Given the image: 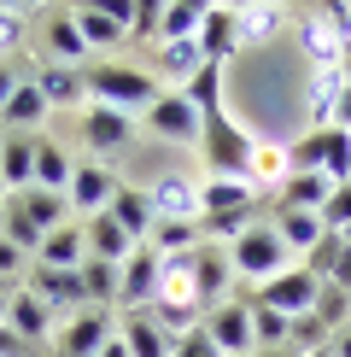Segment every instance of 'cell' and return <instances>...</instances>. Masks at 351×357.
I'll return each mask as SVG.
<instances>
[{"label": "cell", "mask_w": 351, "mask_h": 357, "mask_svg": "<svg viewBox=\"0 0 351 357\" xmlns=\"http://www.w3.org/2000/svg\"><path fill=\"white\" fill-rule=\"evenodd\" d=\"M164 94V82L153 77L146 65H129V59H100V65H88V100L94 106H117V112H146L153 100Z\"/></svg>", "instance_id": "cell-1"}, {"label": "cell", "mask_w": 351, "mask_h": 357, "mask_svg": "<svg viewBox=\"0 0 351 357\" xmlns=\"http://www.w3.org/2000/svg\"><path fill=\"white\" fill-rule=\"evenodd\" d=\"M199 153H205V170H211V176H234V182H252V153H258V141L246 135V129H234L223 106H211V112H205Z\"/></svg>", "instance_id": "cell-2"}, {"label": "cell", "mask_w": 351, "mask_h": 357, "mask_svg": "<svg viewBox=\"0 0 351 357\" xmlns=\"http://www.w3.org/2000/svg\"><path fill=\"white\" fill-rule=\"evenodd\" d=\"M228 264H234V275H240V281L263 287V281H275L281 270H292V252L281 246L275 222H252V229H246L240 241L228 246Z\"/></svg>", "instance_id": "cell-3"}, {"label": "cell", "mask_w": 351, "mask_h": 357, "mask_svg": "<svg viewBox=\"0 0 351 357\" xmlns=\"http://www.w3.org/2000/svg\"><path fill=\"white\" fill-rule=\"evenodd\" d=\"M141 117H146V129H153L158 141H170V146H199L205 117H199V106L182 94V88H164V94H158Z\"/></svg>", "instance_id": "cell-4"}, {"label": "cell", "mask_w": 351, "mask_h": 357, "mask_svg": "<svg viewBox=\"0 0 351 357\" xmlns=\"http://www.w3.org/2000/svg\"><path fill=\"white\" fill-rule=\"evenodd\" d=\"M158 287H164V258L153 246H135L123 258V270H117V305L123 310H153Z\"/></svg>", "instance_id": "cell-5"}, {"label": "cell", "mask_w": 351, "mask_h": 357, "mask_svg": "<svg viewBox=\"0 0 351 357\" xmlns=\"http://www.w3.org/2000/svg\"><path fill=\"white\" fill-rule=\"evenodd\" d=\"M111 334H117V317H111V310H94V305H88V310H77V317L58 322L53 357H100Z\"/></svg>", "instance_id": "cell-6"}, {"label": "cell", "mask_w": 351, "mask_h": 357, "mask_svg": "<svg viewBox=\"0 0 351 357\" xmlns=\"http://www.w3.org/2000/svg\"><path fill=\"white\" fill-rule=\"evenodd\" d=\"M123 193V176H117L111 165H100V158H88V165H77V176H70V217H100V211H111V199Z\"/></svg>", "instance_id": "cell-7"}, {"label": "cell", "mask_w": 351, "mask_h": 357, "mask_svg": "<svg viewBox=\"0 0 351 357\" xmlns=\"http://www.w3.org/2000/svg\"><path fill=\"white\" fill-rule=\"evenodd\" d=\"M316 293H322V281H316L311 270H304V264H292V270H281L275 281H263L252 305H263V310H281V317H311Z\"/></svg>", "instance_id": "cell-8"}, {"label": "cell", "mask_w": 351, "mask_h": 357, "mask_svg": "<svg viewBox=\"0 0 351 357\" xmlns=\"http://www.w3.org/2000/svg\"><path fill=\"white\" fill-rule=\"evenodd\" d=\"M205 334L217 340L223 357H252V305L246 299H223L205 310Z\"/></svg>", "instance_id": "cell-9"}, {"label": "cell", "mask_w": 351, "mask_h": 357, "mask_svg": "<svg viewBox=\"0 0 351 357\" xmlns=\"http://www.w3.org/2000/svg\"><path fill=\"white\" fill-rule=\"evenodd\" d=\"M41 53H47V65H77L88 70V41H82V29H77V12L70 6H53L47 18H41Z\"/></svg>", "instance_id": "cell-10"}, {"label": "cell", "mask_w": 351, "mask_h": 357, "mask_svg": "<svg viewBox=\"0 0 351 357\" xmlns=\"http://www.w3.org/2000/svg\"><path fill=\"white\" fill-rule=\"evenodd\" d=\"M77 12V29H82V41L94 53H117L129 41V0H117V6H70Z\"/></svg>", "instance_id": "cell-11"}, {"label": "cell", "mask_w": 351, "mask_h": 357, "mask_svg": "<svg viewBox=\"0 0 351 357\" xmlns=\"http://www.w3.org/2000/svg\"><path fill=\"white\" fill-rule=\"evenodd\" d=\"M82 141L94 146L100 165H106L111 153H123V146L135 141V117L117 112V106H94V100H88V112H82Z\"/></svg>", "instance_id": "cell-12"}, {"label": "cell", "mask_w": 351, "mask_h": 357, "mask_svg": "<svg viewBox=\"0 0 351 357\" xmlns=\"http://www.w3.org/2000/svg\"><path fill=\"white\" fill-rule=\"evenodd\" d=\"M146 199H153L158 222H199V182H194V176L164 170L153 188H146Z\"/></svg>", "instance_id": "cell-13"}, {"label": "cell", "mask_w": 351, "mask_h": 357, "mask_svg": "<svg viewBox=\"0 0 351 357\" xmlns=\"http://www.w3.org/2000/svg\"><path fill=\"white\" fill-rule=\"evenodd\" d=\"M6 328L18 334V340H29V346L41 351V346H53V334H58V317H53V310L41 305L29 287H18V293L6 299Z\"/></svg>", "instance_id": "cell-14"}, {"label": "cell", "mask_w": 351, "mask_h": 357, "mask_svg": "<svg viewBox=\"0 0 351 357\" xmlns=\"http://www.w3.org/2000/svg\"><path fill=\"white\" fill-rule=\"evenodd\" d=\"M29 77H36L47 112H70V106L88 112V70H77V65H36Z\"/></svg>", "instance_id": "cell-15"}, {"label": "cell", "mask_w": 351, "mask_h": 357, "mask_svg": "<svg viewBox=\"0 0 351 357\" xmlns=\"http://www.w3.org/2000/svg\"><path fill=\"white\" fill-rule=\"evenodd\" d=\"M263 188L258 182H234V176H205L199 182V217H223V211H258Z\"/></svg>", "instance_id": "cell-16"}, {"label": "cell", "mask_w": 351, "mask_h": 357, "mask_svg": "<svg viewBox=\"0 0 351 357\" xmlns=\"http://www.w3.org/2000/svg\"><path fill=\"white\" fill-rule=\"evenodd\" d=\"M36 264H41V270H82V264H88V222H82V217L58 222L47 241H41Z\"/></svg>", "instance_id": "cell-17"}, {"label": "cell", "mask_w": 351, "mask_h": 357, "mask_svg": "<svg viewBox=\"0 0 351 357\" xmlns=\"http://www.w3.org/2000/svg\"><path fill=\"white\" fill-rule=\"evenodd\" d=\"M199 53L211 59V65H228V59L240 53V12H234V6H205Z\"/></svg>", "instance_id": "cell-18"}, {"label": "cell", "mask_w": 351, "mask_h": 357, "mask_svg": "<svg viewBox=\"0 0 351 357\" xmlns=\"http://www.w3.org/2000/svg\"><path fill=\"white\" fill-rule=\"evenodd\" d=\"M328 193H334V182H328L322 170H292L287 182L275 188V211H316V217H322Z\"/></svg>", "instance_id": "cell-19"}, {"label": "cell", "mask_w": 351, "mask_h": 357, "mask_svg": "<svg viewBox=\"0 0 351 357\" xmlns=\"http://www.w3.org/2000/svg\"><path fill=\"white\" fill-rule=\"evenodd\" d=\"M0 188L6 193H24L36 188V135H0Z\"/></svg>", "instance_id": "cell-20"}, {"label": "cell", "mask_w": 351, "mask_h": 357, "mask_svg": "<svg viewBox=\"0 0 351 357\" xmlns=\"http://www.w3.org/2000/svg\"><path fill=\"white\" fill-rule=\"evenodd\" d=\"M228 281H234V264L223 258V252L199 246V252H194V299H199V310L223 305V299H228Z\"/></svg>", "instance_id": "cell-21"}, {"label": "cell", "mask_w": 351, "mask_h": 357, "mask_svg": "<svg viewBox=\"0 0 351 357\" xmlns=\"http://www.w3.org/2000/svg\"><path fill=\"white\" fill-rule=\"evenodd\" d=\"M111 217H117V229H123L135 246H146V241H153V229H158V211H153V199H146V188H129V182L111 199Z\"/></svg>", "instance_id": "cell-22"}, {"label": "cell", "mask_w": 351, "mask_h": 357, "mask_svg": "<svg viewBox=\"0 0 351 357\" xmlns=\"http://www.w3.org/2000/svg\"><path fill=\"white\" fill-rule=\"evenodd\" d=\"M299 41H304V59H311L316 70H345V47H340V36L328 29L322 12H304L299 18Z\"/></svg>", "instance_id": "cell-23"}, {"label": "cell", "mask_w": 351, "mask_h": 357, "mask_svg": "<svg viewBox=\"0 0 351 357\" xmlns=\"http://www.w3.org/2000/svg\"><path fill=\"white\" fill-rule=\"evenodd\" d=\"M0 123H6L12 135H36V129L47 123V100H41L36 77H24L18 88H12V100H6V106H0Z\"/></svg>", "instance_id": "cell-24"}, {"label": "cell", "mask_w": 351, "mask_h": 357, "mask_svg": "<svg viewBox=\"0 0 351 357\" xmlns=\"http://www.w3.org/2000/svg\"><path fill=\"white\" fill-rule=\"evenodd\" d=\"M199 70H205L199 41H158V47H153V77H170L176 88H187Z\"/></svg>", "instance_id": "cell-25"}, {"label": "cell", "mask_w": 351, "mask_h": 357, "mask_svg": "<svg viewBox=\"0 0 351 357\" xmlns=\"http://www.w3.org/2000/svg\"><path fill=\"white\" fill-rule=\"evenodd\" d=\"M117 340L129 346V357H170L176 351L164 340V328H158L146 310H123V317H117Z\"/></svg>", "instance_id": "cell-26"}, {"label": "cell", "mask_w": 351, "mask_h": 357, "mask_svg": "<svg viewBox=\"0 0 351 357\" xmlns=\"http://www.w3.org/2000/svg\"><path fill=\"white\" fill-rule=\"evenodd\" d=\"M70 176H77V158H70L53 135H36V188L70 193Z\"/></svg>", "instance_id": "cell-27"}, {"label": "cell", "mask_w": 351, "mask_h": 357, "mask_svg": "<svg viewBox=\"0 0 351 357\" xmlns=\"http://www.w3.org/2000/svg\"><path fill=\"white\" fill-rule=\"evenodd\" d=\"M270 222H275V234H281V246H287V252H299V258H311V252H316V241L328 234L316 211H275Z\"/></svg>", "instance_id": "cell-28"}, {"label": "cell", "mask_w": 351, "mask_h": 357, "mask_svg": "<svg viewBox=\"0 0 351 357\" xmlns=\"http://www.w3.org/2000/svg\"><path fill=\"white\" fill-rule=\"evenodd\" d=\"M129 252H135V241L117 229V217H111V211L88 217V258H100V264H123Z\"/></svg>", "instance_id": "cell-29"}, {"label": "cell", "mask_w": 351, "mask_h": 357, "mask_svg": "<svg viewBox=\"0 0 351 357\" xmlns=\"http://www.w3.org/2000/svg\"><path fill=\"white\" fill-rule=\"evenodd\" d=\"M205 6L199 0H164L158 6V41H199Z\"/></svg>", "instance_id": "cell-30"}, {"label": "cell", "mask_w": 351, "mask_h": 357, "mask_svg": "<svg viewBox=\"0 0 351 357\" xmlns=\"http://www.w3.org/2000/svg\"><path fill=\"white\" fill-rule=\"evenodd\" d=\"M146 317H153L158 328H164V340L176 346V340H187V334H194L199 322H205V310H199V305H182V299H158L153 310H146Z\"/></svg>", "instance_id": "cell-31"}, {"label": "cell", "mask_w": 351, "mask_h": 357, "mask_svg": "<svg viewBox=\"0 0 351 357\" xmlns=\"http://www.w3.org/2000/svg\"><path fill=\"white\" fill-rule=\"evenodd\" d=\"M287 340H292V317L252 305V351H287Z\"/></svg>", "instance_id": "cell-32"}, {"label": "cell", "mask_w": 351, "mask_h": 357, "mask_svg": "<svg viewBox=\"0 0 351 357\" xmlns=\"http://www.w3.org/2000/svg\"><path fill=\"white\" fill-rule=\"evenodd\" d=\"M345 88V70H316L311 77V129H328L334 123V100Z\"/></svg>", "instance_id": "cell-33"}, {"label": "cell", "mask_w": 351, "mask_h": 357, "mask_svg": "<svg viewBox=\"0 0 351 357\" xmlns=\"http://www.w3.org/2000/svg\"><path fill=\"white\" fill-rule=\"evenodd\" d=\"M117 270H123V264H100V258L82 264V287H88V305H94V310H111L117 305Z\"/></svg>", "instance_id": "cell-34"}, {"label": "cell", "mask_w": 351, "mask_h": 357, "mask_svg": "<svg viewBox=\"0 0 351 357\" xmlns=\"http://www.w3.org/2000/svg\"><path fill=\"white\" fill-rule=\"evenodd\" d=\"M311 317L322 322L328 334H340L345 322H351V293H340L334 281H322V293H316V305H311Z\"/></svg>", "instance_id": "cell-35"}, {"label": "cell", "mask_w": 351, "mask_h": 357, "mask_svg": "<svg viewBox=\"0 0 351 357\" xmlns=\"http://www.w3.org/2000/svg\"><path fill=\"white\" fill-rule=\"evenodd\" d=\"M234 12H240V47H246V41H270L275 24L287 18V12L270 6V0H263V6H234Z\"/></svg>", "instance_id": "cell-36"}, {"label": "cell", "mask_w": 351, "mask_h": 357, "mask_svg": "<svg viewBox=\"0 0 351 357\" xmlns=\"http://www.w3.org/2000/svg\"><path fill=\"white\" fill-rule=\"evenodd\" d=\"M287 176H292L287 153H281V146H263V141H258V153H252V182H258V188H281Z\"/></svg>", "instance_id": "cell-37"}, {"label": "cell", "mask_w": 351, "mask_h": 357, "mask_svg": "<svg viewBox=\"0 0 351 357\" xmlns=\"http://www.w3.org/2000/svg\"><path fill=\"white\" fill-rule=\"evenodd\" d=\"M182 94H187V100L199 106V117L211 112V106H223V65H211V59H205V70H199V77L182 88Z\"/></svg>", "instance_id": "cell-38"}, {"label": "cell", "mask_w": 351, "mask_h": 357, "mask_svg": "<svg viewBox=\"0 0 351 357\" xmlns=\"http://www.w3.org/2000/svg\"><path fill=\"white\" fill-rule=\"evenodd\" d=\"M322 176H328L334 188L351 182V135H345V129H328V158H322Z\"/></svg>", "instance_id": "cell-39"}, {"label": "cell", "mask_w": 351, "mask_h": 357, "mask_svg": "<svg viewBox=\"0 0 351 357\" xmlns=\"http://www.w3.org/2000/svg\"><path fill=\"white\" fill-rule=\"evenodd\" d=\"M322 229H328V234H351V182H340L328 193V205H322Z\"/></svg>", "instance_id": "cell-40"}, {"label": "cell", "mask_w": 351, "mask_h": 357, "mask_svg": "<svg viewBox=\"0 0 351 357\" xmlns=\"http://www.w3.org/2000/svg\"><path fill=\"white\" fill-rule=\"evenodd\" d=\"M322 158H328V129H311V135L287 153V165L292 170H322Z\"/></svg>", "instance_id": "cell-41"}, {"label": "cell", "mask_w": 351, "mask_h": 357, "mask_svg": "<svg viewBox=\"0 0 351 357\" xmlns=\"http://www.w3.org/2000/svg\"><path fill=\"white\" fill-rule=\"evenodd\" d=\"M340 252H345V234H322L316 252L304 258V270H311L316 281H328V275H334V264H340Z\"/></svg>", "instance_id": "cell-42"}, {"label": "cell", "mask_w": 351, "mask_h": 357, "mask_svg": "<svg viewBox=\"0 0 351 357\" xmlns=\"http://www.w3.org/2000/svg\"><path fill=\"white\" fill-rule=\"evenodd\" d=\"M24 29H29V18H24L18 6H0V59H18Z\"/></svg>", "instance_id": "cell-43"}, {"label": "cell", "mask_w": 351, "mask_h": 357, "mask_svg": "<svg viewBox=\"0 0 351 357\" xmlns=\"http://www.w3.org/2000/svg\"><path fill=\"white\" fill-rule=\"evenodd\" d=\"M129 41H153L158 47V0H141V6L129 12Z\"/></svg>", "instance_id": "cell-44"}, {"label": "cell", "mask_w": 351, "mask_h": 357, "mask_svg": "<svg viewBox=\"0 0 351 357\" xmlns=\"http://www.w3.org/2000/svg\"><path fill=\"white\" fill-rule=\"evenodd\" d=\"M170 357H223V351H217V340L205 334V322H199L187 340H176V351H170Z\"/></svg>", "instance_id": "cell-45"}, {"label": "cell", "mask_w": 351, "mask_h": 357, "mask_svg": "<svg viewBox=\"0 0 351 357\" xmlns=\"http://www.w3.org/2000/svg\"><path fill=\"white\" fill-rule=\"evenodd\" d=\"M0 357H36V346H29V340H18L6 322H0Z\"/></svg>", "instance_id": "cell-46"}, {"label": "cell", "mask_w": 351, "mask_h": 357, "mask_svg": "<svg viewBox=\"0 0 351 357\" xmlns=\"http://www.w3.org/2000/svg\"><path fill=\"white\" fill-rule=\"evenodd\" d=\"M328 129H345L351 135V77H345V88H340V100H334V123Z\"/></svg>", "instance_id": "cell-47"}, {"label": "cell", "mask_w": 351, "mask_h": 357, "mask_svg": "<svg viewBox=\"0 0 351 357\" xmlns=\"http://www.w3.org/2000/svg\"><path fill=\"white\" fill-rule=\"evenodd\" d=\"M24 77H18V65H12V59H0V106H6L12 100V88H18Z\"/></svg>", "instance_id": "cell-48"}, {"label": "cell", "mask_w": 351, "mask_h": 357, "mask_svg": "<svg viewBox=\"0 0 351 357\" xmlns=\"http://www.w3.org/2000/svg\"><path fill=\"white\" fill-rule=\"evenodd\" d=\"M328 281H334L340 293H351V246L340 252V264H334V275H328Z\"/></svg>", "instance_id": "cell-49"}, {"label": "cell", "mask_w": 351, "mask_h": 357, "mask_svg": "<svg viewBox=\"0 0 351 357\" xmlns=\"http://www.w3.org/2000/svg\"><path fill=\"white\" fill-rule=\"evenodd\" d=\"M328 351H334V357H351V322H345V328L328 340Z\"/></svg>", "instance_id": "cell-50"}, {"label": "cell", "mask_w": 351, "mask_h": 357, "mask_svg": "<svg viewBox=\"0 0 351 357\" xmlns=\"http://www.w3.org/2000/svg\"><path fill=\"white\" fill-rule=\"evenodd\" d=\"M100 357H129V346H123V340L111 334V340H106V351H100Z\"/></svg>", "instance_id": "cell-51"}, {"label": "cell", "mask_w": 351, "mask_h": 357, "mask_svg": "<svg viewBox=\"0 0 351 357\" xmlns=\"http://www.w3.org/2000/svg\"><path fill=\"white\" fill-rule=\"evenodd\" d=\"M6 205H12V193L0 188V234H6Z\"/></svg>", "instance_id": "cell-52"}, {"label": "cell", "mask_w": 351, "mask_h": 357, "mask_svg": "<svg viewBox=\"0 0 351 357\" xmlns=\"http://www.w3.org/2000/svg\"><path fill=\"white\" fill-rule=\"evenodd\" d=\"M6 299H12V293H0V322H6Z\"/></svg>", "instance_id": "cell-53"}, {"label": "cell", "mask_w": 351, "mask_h": 357, "mask_svg": "<svg viewBox=\"0 0 351 357\" xmlns=\"http://www.w3.org/2000/svg\"><path fill=\"white\" fill-rule=\"evenodd\" d=\"M311 357H334V351H328V346H322V351H311Z\"/></svg>", "instance_id": "cell-54"}, {"label": "cell", "mask_w": 351, "mask_h": 357, "mask_svg": "<svg viewBox=\"0 0 351 357\" xmlns=\"http://www.w3.org/2000/svg\"><path fill=\"white\" fill-rule=\"evenodd\" d=\"M345 246H351V234H345Z\"/></svg>", "instance_id": "cell-55"}]
</instances>
